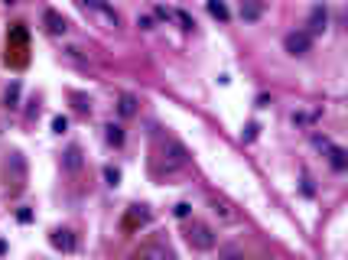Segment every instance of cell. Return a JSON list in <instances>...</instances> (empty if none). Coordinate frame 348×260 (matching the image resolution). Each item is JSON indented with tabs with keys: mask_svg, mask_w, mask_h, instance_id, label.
Masks as SVG:
<instances>
[{
	"mask_svg": "<svg viewBox=\"0 0 348 260\" xmlns=\"http://www.w3.org/2000/svg\"><path fill=\"white\" fill-rule=\"evenodd\" d=\"M52 130H56V134H65V130H68V117H65V114H56V117H52Z\"/></svg>",
	"mask_w": 348,
	"mask_h": 260,
	"instance_id": "cb8c5ba5",
	"label": "cell"
},
{
	"mask_svg": "<svg viewBox=\"0 0 348 260\" xmlns=\"http://www.w3.org/2000/svg\"><path fill=\"white\" fill-rule=\"evenodd\" d=\"M153 17H157V20H173V10H166V7H157V10H153Z\"/></svg>",
	"mask_w": 348,
	"mask_h": 260,
	"instance_id": "83f0119b",
	"label": "cell"
},
{
	"mask_svg": "<svg viewBox=\"0 0 348 260\" xmlns=\"http://www.w3.org/2000/svg\"><path fill=\"white\" fill-rule=\"evenodd\" d=\"M218 260H244V250L238 247V244H225V247L218 250Z\"/></svg>",
	"mask_w": 348,
	"mask_h": 260,
	"instance_id": "d6986e66",
	"label": "cell"
},
{
	"mask_svg": "<svg viewBox=\"0 0 348 260\" xmlns=\"http://www.w3.org/2000/svg\"><path fill=\"white\" fill-rule=\"evenodd\" d=\"M134 225H150V211H146V205H130V211H127V221H124V228H134Z\"/></svg>",
	"mask_w": 348,
	"mask_h": 260,
	"instance_id": "8fae6325",
	"label": "cell"
},
{
	"mask_svg": "<svg viewBox=\"0 0 348 260\" xmlns=\"http://www.w3.org/2000/svg\"><path fill=\"white\" fill-rule=\"evenodd\" d=\"M82 166H85V156H82V147L79 143H72V147H68L65 153H62V169L65 172H82Z\"/></svg>",
	"mask_w": 348,
	"mask_h": 260,
	"instance_id": "9c48e42d",
	"label": "cell"
},
{
	"mask_svg": "<svg viewBox=\"0 0 348 260\" xmlns=\"http://www.w3.org/2000/svg\"><path fill=\"white\" fill-rule=\"evenodd\" d=\"M43 29L49 36H65L68 33V20L56 10H43Z\"/></svg>",
	"mask_w": 348,
	"mask_h": 260,
	"instance_id": "ba28073f",
	"label": "cell"
},
{
	"mask_svg": "<svg viewBox=\"0 0 348 260\" xmlns=\"http://www.w3.org/2000/svg\"><path fill=\"white\" fill-rule=\"evenodd\" d=\"M185 241H189V247H196V250H212L215 244H218L215 231L205 225V221H192V225L185 228Z\"/></svg>",
	"mask_w": 348,
	"mask_h": 260,
	"instance_id": "3957f363",
	"label": "cell"
},
{
	"mask_svg": "<svg viewBox=\"0 0 348 260\" xmlns=\"http://www.w3.org/2000/svg\"><path fill=\"white\" fill-rule=\"evenodd\" d=\"M137 26H140L143 33H150V29L157 26V23H153V17H146V13H140V17H137Z\"/></svg>",
	"mask_w": 348,
	"mask_h": 260,
	"instance_id": "d4e9b609",
	"label": "cell"
},
{
	"mask_svg": "<svg viewBox=\"0 0 348 260\" xmlns=\"http://www.w3.org/2000/svg\"><path fill=\"white\" fill-rule=\"evenodd\" d=\"M173 20L179 23L182 29H196V20H192V17H189V13H185V10H176V13H173Z\"/></svg>",
	"mask_w": 348,
	"mask_h": 260,
	"instance_id": "44dd1931",
	"label": "cell"
},
{
	"mask_svg": "<svg viewBox=\"0 0 348 260\" xmlns=\"http://www.w3.org/2000/svg\"><path fill=\"white\" fill-rule=\"evenodd\" d=\"M260 13H264V7H260V0H241V17L247 23H257Z\"/></svg>",
	"mask_w": 348,
	"mask_h": 260,
	"instance_id": "9a60e30c",
	"label": "cell"
},
{
	"mask_svg": "<svg viewBox=\"0 0 348 260\" xmlns=\"http://www.w3.org/2000/svg\"><path fill=\"white\" fill-rule=\"evenodd\" d=\"M134 260H176V257H173V250H169V244L146 241V244H140V250L134 254Z\"/></svg>",
	"mask_w": 348,
	"mask_h": 260,
	"instance_id": "8992f818",
	"label": "cell"
},
{
	"mask_svg": "<svg viewBox=\"0 0 348 260\" xmlns=\"http://www.w3.org/2000/svg\"><path fill=\"white\" fill-rule=\"evenodd\" d=\"M7 254V241H0V257H4Z\"/></svg>",
	"mask_w": 348,
	"mask_h": 260,
	"instance_id": "f546056e",
	"label": "cell"
},
{
	"mask_svg": "<svg viewBox=\"0 0 348 260\" xmlns=\"http://www.w3.org/2000/svg\"><path fill=\"white\" fill-rule=\"evenodd\" d=\"M306 33L309 36H316V33H326V29H329V10H326V7H322V4H316L313 7V10H309V20H306Z\"/></svg>",
	"mask_w": 348,
	"mask_h": 260,
	"instance_id": "52a82bcc",
	"label": "cell"
},
{
	"mask_svg": "<svg viewBox=\"0 0 348 260\" xmlns=\"http://www.w3.org/2000/svg\"><path fill=\"white\" fill-rule=\"evenodd\" d=\"M326 156H329V163H332V169H335V172H345V169H348V153H345L342 147H335V143H332V147L326 150Z\"/></svg>",
	"mask_w": 348,
	"mask_h": 260,
	"instance_id": "4fadbf2b",
	"label": "cell"
},
{
	"mask_svg": "<svg viewBox=\"0 0 348 260\" xmlns=\"http://www.w3.org/2000/svg\"><path fill=\"white\" fill-rule=\"evenodd\" d=\"M104 182H107L111 189L121 186V169H118V166H104Z\"/></svg>",
	"mask_w": 348,
	"mask_h": 260,
	"instance_id": "ffe728a7",
	"label": "cell"
},
{
	"mask_svg": "<svg viewBox=\"0 0 348 260\" xmlns=\"http://www.w3.org/2000/svg\"><path fill=\"white\" fill-rule=\"evenodd\" d=\"M4 176H7V189H13V192H20L26 186V159H23V153H10L7 156Z\"/></svg>",
	"mask_w": 348,
	"mask_h": 260,
	"instance_id": "7a4b0ae2",
	"label": "cell"
},
{
	"mask_svg": "<svg viewBox=\"0 0 348 260\" xmlns=\"http://www.w3.org/2000/svg\"><path fill=\"white\" fill-rule=\"evenodd\" d=\"M0 4H7V7H13V4H17V0H0Z\"/></svg>",
	"mask_w": 348,
	"mask_h": 260,
	"instance_id": "4dcf8cb0",
	"label": "cell"
},
{
	"mask_svg": "<svg viewBox=\"0 0 348 260\" xmlns=\"http://www.w3.org/2000/svg\"><path fill=\"white\" fill-rule=\"evenodd\" d=\"M208 13H212L215 20H221V23H228V20H231V10H228L225 0H208Z\"/></svg>",
	"mask_w": 348,
	"mask_h": 260,
	"instance_id": "2e32d148",
	"label": "cell"
},
{
	"mask_svg": "<svg viewBox=\"0 0 348 260\" xmlns=\"http://www.w3.org/2000/svg\"><path fill=\"white\" fill-rule=\"evenodd\" d=\"M189 211H192V205H189V202H179V205H176V208H173V215L185 221V218H189Z\"/></svg>",
	"mask_w": 348,
	"mask_h": 260,
	"instance_id": "484cf974",
	"label": "cell"
},
{
	"mask_svg": "<svg viewBox=\"0 0 348 260\" xmlns=\"http://www.w3.org/2000/svg\"><path fill=\"white\" fill-rule=\"evenodd\" d=\"M313 147H316V150H322V153H326V150L332 147V140H329V137H326V134H313Z\"/></svg>",
	"mask_w": 348,
	"mask_h": 260,
	"instance_id": "603a6c76",
	"label": "cell"
},
{
	"mask_svg": "<svg viewBox=\"0 0 348 260\" xmlns=\"http://www.w3.org/2000/svg\"><path fill=\"white\" fill-rule=\"evenodd\" d=\"M157 159L163 163L166 176H176V172H182L185 166H189V150H185L176 137H166L163 147H160V153H157Z\"/></svg>",
	"mask_w": 348,
	"mask_h": 260,
	"instance_id": "6da1fadb",
	"label": "cell"
},
{
	"mask_svg": "<svg viewBox=\"0 0 348 260\" xmlns=\"http://www.w3.org/2000/svg\"><path fill=\"white\" fill-rule=\"evenodd\" d=\"M49 244H52L56 250H65V254H72V250H75L72 231H52V234H49Z\"/></svg>",
	"mask_w": 348,
	"mask_h": 260,
	"instance_id": "7c38bea8",
	"label": "cell"
},
{
	"mask_svg": "<svg viewBox=\"0 0 348 260\" xmlns=\"http://www.w3.org/2000/svg\"><path fill=\"white\" fill-rule=\"evenodd\" d=\"M82 4L88 7L91 17L101 23L104 29H118V23H121V20H118V13H114V7L107 4V0H82Z\"/></svg>",
	"mask_w": 348,
	"mask_h": 260,
	"instance_id": "277c9868",
	"label": "cell"
},
{
	"mask_svg": "<svg viewBox=\"0 0 348 260\" xmlns=\"http://www.w3.org/2000/svg\"><path fill=\"white\" fill-rule=\"evenodd\" d=\"M20 91H23L20 81H10V88H7V95H4L7 108H20Z\"/></svg>",
	"mask_w": 348,
	"mask_h": 260,
	"instance_id": "ac0fdd59",
	"label": "cell"
},
{
	"mask_svg": "<svg viewBox=\"0 0 348 260\" xmlns=\"http://www.w3.org/2000/svg\"><path fill=\"white\" fill-rule=\"evenodd\" d=\"M17 218L23 221V225H29V221H33V211H29V208H20V211H17Z\"/></svg>",
	"mask_w": 348,
	"mask_h": 260,
	"instance_id": "f1b7e54d",
	"label": "cell"
},
{
	"mask_svg": "<svg viewBox=\"0 0 348 260\" xmlns=\"http://www.w3.org/2000/svg\"><path fill=\"white\" fill-rule=\"evenodd\" d=\"M257 130H260L257 124H247V127H244V134H241V140H247V143H251V140H257Z\"/></svg>",
	"mask_w": 348,
	"mask_h": 260,
	"instance_id": "4316f807",
	"label": "cell"
},
{
	"mask_svg": "<svg viewBox=\"0 0 348 260\" xmlns=\"http://www.w3.org/2000/svg\"><path fill=\"white\" fill-rule=\"evenodd\" d=\"M283 49H287L290 56H306V52L313 49V36H309L306 29H293V33L283 36Z\"/></svg>",
	"mask_w": 348,
	"mask_h": 260,
	"instance_id": "5b68a950",
	"label": "cell"
},
{
	"mask_svg": "<svg viewBox=\"0 0 348 260\" xmlns=\"http://www.w3.org/2000/svg\"><path fill=\"white\" fill-rule=\"evenodd\" d=\"M212 211L218 215V221H225V225H238V221H241V215L231 208V202H225V198H212Z\"/></svg>",
	"mask_w": 348,
	"mask_h": 260,
	"instance_id": "30bf717a",
	"label": "cell"
},
{
	"mask_svg": "<svg viewBox=\"0 0 348 260\" xmlns=\"http://www.w3.org/2000/svg\"><path fill=\"white\" fill-rule=\"evenodd\" d=\"M137 104H140V101H137L134 95H121V98H118V114H121L124 120L137 117V111H140V108H137Z\"/></svg>",
	"mask_w": 348,
	"mask_h": 260,
	"instance_id": "5bb4252c",
	"label": "cell"
},
{
	"mask_svg": "<svg viewBox=\"0 0 348 260\" xmlns=\"http://www.w3.org/2000/svg\"><path fill=\"white\" fill-rule=\"evenodd\" d=\"M104 140L111 143V147H124V127L121 124H107L104 127Z\"/></svg>",
	"mask_w": 348,
	"mask_h": 260,
	"instance_id": "e0dca14e",
	"label": "cell"
},
{
	"mask_svg": "<svg viewBox=\"0 0 348 260\" xmlns=\"http://www.w3.org/2000/svg\"><path fill=\"white\" fill-rule=\"evenodd\" d=\"M316 114H303V111H293V124L296 127H313Z\"/></svg>",
	"mask_w": 348,
	"mask_h": 260,
	"instance_id": "7402d4cb",
	"label": "cell"
}]
</instances>
